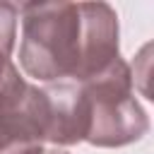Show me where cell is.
I'll return each mask as SVG.
<instances>
[{
    "instance_id": "obj_1",
    "label": "cell",
    "mask_w": 154,
    "mask_h": 154,
    "mask_svg": "<svg viewBox=\"0 0 154 154\" xmlns=\"http://www.w3.org/2000/svg\"><path fill=\"white\" fill-rule=\"evenodd\" d=\"M22 65L38 79L87 82L118 60V26L108 5H24Z\"/></svg>"
},
{
    "instance_id": "obj_2",
    "label": "cell",
    "mask_w": 154,
    "mask_h": 154,
    "mask_svg": "<svg viewBox=\"0 0 154 154\" xmlns=\"http://www.w3.org/2000/svg\"><path fill=\"white\" fill-rule=\"evenodd\" d=\"M79 87L89 108V142L113 147L144 132L147 120L130 96V72L120 60H113L96 77L79 82Z\"/></svg>"
},
{
    "instance_id": "obj_3",
    "label": "cell",
    "mask_w": 154,
    "mask_h": 154,
    "mask_svg": "<svg viewBox=\"0 0 154 154\" xmlns=\"http://www.w3.org/2000/svg\"><path fill=\"white\" fill-rule=\"evenodd\" d=\"M46 128V94L26 87L19 99L0 106V154H41Z\"/></svg>"
},
{
    "instance_id": "obj_4",
    "label": "cell",
    "mask_w": 154,
    "mask_h": 154,
    "mask_svg": "<svg viewBox=\"0 0 154 154\" xmlns=\"http://www.w3.org/2000/svg\"><path fill=\"white\" fill-rule=\"evenodd\" d=\"M14 14L17 10L7 2H0V106L19 99L26 84L19 79L17 70L10 63L12 38H14Z\"/></svg>"
},
{
    "instance_id": "obj_5",
    "label": "cell",
    "mask_w": 154,
    "mask_h": 154,
    "mask_svg": "<svg viewBox=\"0 0 154 154\" xmlns=\"http://www.w3.org/2000/svg\"><path fill=\"white\" fill-rule=\"evenodd\" d=\"M41 154H65V152H55V149H51V152H41Z\"/></svg>"
}]
</instances>
